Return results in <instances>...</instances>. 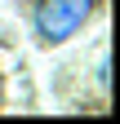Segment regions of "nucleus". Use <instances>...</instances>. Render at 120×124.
Here are the masks:
<instances>
[{"label": "nucleus", "instance_id": "1", "mask_svg": "<svg viewBox=\"0 0 120 124\" xmlns=\"http://www.w3.org/2000/svg\"><path fill=\"white\" fill-rule=\"evenodd\" d=\"M94 9H98V0H36L31 31H36L40 44H67L94 18Z\"/></svg>", "mask_w": 120, "mask_h": 124}]
</instances>
